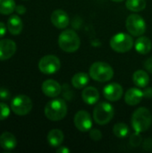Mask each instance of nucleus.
Instances as JSON below:
<instances>
[{
    "instance_id": "nucleus-35",
    "label": "nucleus",
    "mask_w": 152,
    "mask_h": 153,
    "mask_svg": "<svg viewBox=\"0 0 152 153\" xmlns=\"http://www.w3.org/2000/svg\"><path fill=\"white\" fill-rule=\"evenodd\" d=\"M113 2H116V3H120V2H123L124 0H112Z\"/></svg>"
},
{
    "instance_id": "nucleus-2",
    "label": "nucleus",
    "mask_w": 152,
    "mask_h": 153,
    "mask_svg": "<svg viewBox=\"0 0 152 153\" xmlns=\"http://www.w3.org/2000/svg\"><path fill=\"white\" fill-rule=\"evenodd\" d=\"M45 116L51 121H60L67 114V105L62 99H55L47 103L44 109Z\"/></svg>"
},
{
    "instance_id": "nucleus-5",
    "label": "nucleus",
    "mask_w": 152,
    "mask_h": 153,
    "mask_svg": "<svg viewBox=\"0 0 152 153\" xmlns=\"http://www.w3.org/2000/svg\"><path fill=\"white\" fill-rule=\"evenodd\" d=\"M115 108L108 102H100L96 105L93 110V119L99 126L108 124L114 117Z\"/></svg>"
},
{
    "instance_id": "nucleus-32",
    "label": "nucleus",
    "mask_w": 152,
    "mask_h": 153,
    "mask_svg": "<svg viewBox=\"0 0 152 153\" xmlns=\"http://www.w3.org/2000/svg\"><path fill=\"white\" fill-rule=\"evenodd\" d=\"M143 95H144V98H147V99L152 98V88H146V89H144Z\"/></svg>"
},
{
    "instance_id": "nucleus-1",
    "label": "nucleus",
    "mask_w": 152,
    "mask_h": 153,
    "mask_svg": "<svg viewBox=\"0 0 152 153\" xmlns=\"http://www.w3.org/2000/svg\"><path fill=\"white\" fill-rule=\"evenodd\" d=\"M132 126L136 133L146 132L151 126L152 116L150 110L144 107L136 109L132 116Z\"/></svg>"
},
{
    "instance_id": "nucleus-9",
    "label": "nucleus",
    "mask_w": 152,
    "mask_h": 153,
    "mask_svg": "<svg viewBox=\"0 0 152 153\" xmlns=\"http://www.w3.org/2000/svg\"><path fill=\"white\" fill-rule=\"evenodd\" d=\"M60 67L61 63L59 58L53 55L45 56L39 62V69L44 74H53L56 73Z\"/></svg>"
},
{
    "instance_id": "nucleus-15",
    "label": "nucleus",
    "mask_w": 152,
    "mask_h": 153,
    "mask_svg": "<svg viewBox=\"0 0 152 153\" xmlns=\"http://www.w3.org/2000/svg\"><path fill=\"white\" fill-rule=\"evenodd\" d=\"M144 98L143 91L137 88H131L129 89L125 95V100L127 105L130 106H136L138 105L142 99Z\"/></svg>"
},
{
    "instance_id": "nucleus-22",
    "label": "nucleus",
    "mask_w": 152,
    "mask_h": 153,
    "mask_svg": "<svg viewBox=\"0 0 152 153\" xmlns=\"http://www.w3.org/2000/svg\"><path fill=\"white\" fill-rule=\"evenodd\" d=\"M90 78L86 73H77L72 78V84L75 89H83L89 83Z\"/></svg>"
},
{
    "instance_id": "nucleus-24",
    "label": "nucleus",
    "mask_w": 152,
    "mask_h": 153,
    "mask_svg": "<svg viewBox=\"0 0 152 153\" xmlns=\"http://www.w3.org/2000/svg\"><path fill=\"white\" fill-rule=\"evenodd\" d=\"M14 0H0V13L8 15L15 11Z\"/></svg>"
},
{
    "instance_id": "nucleus-6",
    "label": "nucleus",
    "mask_w": 152,
    "mask_h": 153,
    "mask_svg": "<svg viewBox=\"0 0 152 153\" xmlns=\"http://www.w3.org/2000/svg\"><path fill=\"white\" fill-rule=\"evenodd\" d=\"M110 47L117 53H126L133 47V39L129 34L117 33L111 38Z\"/></svg>"
},
{
    "instance_id": "nucleus-10",
    "label": "nucleus",
    "mask_w": 152,
    "mask_h": 153,
    "mask_svg": "<svg viewBox=\"0 0 152 153\" xmlns=\"http://www.w3.org/2000/svg\"><path fill=\"white\" fill-rule=\"evenodd\" d=\"M73 123L75 127L82 133L89 132L92 127V118L85 110H80L75 114Z\"/></svg>"
},
{
    "instance_id": "nucleus-16",
    "label": "nucleus",
    "mask_w": 152,
    "mask_h": 153,
    "mask_svg": "<svg viewBox=\"0 0 152 153\" xmlns=\"http://www.w3.org/2000/svg\"><path fill=\"white\" fill-rule=\"evenodd\" d=\"M99 97H100L99 92L95 87L90 86V87L83 88V91L82 93V98L86 104L94 105V104L98 103V101L99 100Z\"/></svg>"
},
{
    "instance_id": "nucleus-20",
    "label": "nucleus",
    "mask_w": 152,
    "mask_h": 153,
    "mask_svg": "<svg viewBox=\"0 0 152 153\" xmlns=\"http://www.w3.org/2000/svg\"><path fill=\"white\" fill-rule=\"evenodd\" d=\"M135 50L141 55H146L150 53L152 48L151 40L148 37H140L137 39L134 44Z\"/></svg>"
},
{
    "instance_id": "nucleus-14",
    "label": "nucleus",
    "mask_w": 152,
    "mask_h": 153,
    "mask_svg": "<svg viewBox=\"0 0 152 153\" xmlns=\"http://www.w3.org/2000/svg\"><path fill=\"white\" fill-rule=\"evenodd\" d=\"M41 90L43 93L49 98H56L61 93V85L55 80L49 79L42 83Z\"/></svg>"
},
{
    "instance_id": "nucleus-33",
    "label": "nucleus",
    "mask_w": 152,
    "mask_h": 153,
    "mask_svg": "<svg viewBox=\"0 0 152 153\" xmlns=\"http://www.w3.org/2000/svg\"><path fill=\"white\" fill-rule=\"evenodd\" d=\"M15 11L19 14H23V13H26V8L23 5H18V6L15 7Z\"/></svg>"
},
{
    "instance_id": "nucleus-25",
    "label": "nucleus",
    "mask_w": 152,
    "mask_h": 153,
    "mask_svg": "<svg viewBox=\"0 0 152 153\" xmlns=\"http://www.w3.org/2000/svg\"><path fill=\"white\" fill-rule=\"evenodd\" d=\"M113 133L118 138H125L129 134V127L125 123H117L113 127Z\"/></svg>"
},
{
    "instance_id": "nucleus-31",
    "label": "nucleus",
    "mask_w": 152,
    "mask_h": 153,
    "mask_svg": "<svg viewBox=\"0 0 152 153\" xmlns=\"http://www.w3.org/2000/svg\"><path fill=\"white\" fill-rule=\"evenodd\" d=\"M6 30H7V26H5V24L4 22H0V39L5 35Z\"/></svg>"
},
{
    "instance_id": "nucleus-12",
    "label": "nucleus",
    "mask_w": 152,
    "mask_h": 153,
    "mask_svg": "<svg viewBox=\"0 0 152 153\" xmlns=\"http://www.w3.org/2000/svg\"><path fill=\"white\" fill-rule=\"evenodd\" d=\"M16 52V44L12 39H0V60L11 58Z\"/></svg>"
},
{
    "instance_id": "nucleus-29",
    "label": "nucleus",
    "mask_w": 152,
    "mask_h": 153,
    "mask_svg": "<svg viewBox=\"0 0 152 153\" xmlns=\"http://www.w3.org/2000/svg\"><path fill=\"white\" fill-rule=\"evenodd\" d=\"M10 98V92L5 88H0V100H7Z\"/></svg>"
},
{
    "instance_id": "nucleus-8",
    "label": "nucleus",
    "mask_w": 152,
    "mask_h": 153,
    "mask_svg": "<svg viewBox=\"0 0 152 153\" xmlns=\"http://www.w3.org/2000/svg\"><path fill=\"white\" fill-rule=\"evenodd\" d=\"M126 29L135 37L142 36L146 30V22L142 16L136 13L130 14L126 19Z\"/></svg>"
},
{
    "instance_id": "nucleus-23",
    "label": "nucleus",
    "mask_w": 152,
    "mask_h": 153,
    "mask_svg": "<svg viewBox=\"0 0 152 153\" xmlns=\"http://www.w3.org/2000/svg\"><path fill=\"white\" fill-rule=\"evenodd\" d=\"M125 6L132 12H141L146 8L145 0H127Z\"/></svg>"
},
{
    "instance_id": "nucleus-4",
    "label": "nucleus",
    "mask_w": 152,
    "mask_h": 153,
    "mask_svg": "<svg viewBox=\"0 0 152 153\" xmlns=\"http://www.w3.org/2000/svg\"><path fill=\"white\" fill-rule=\"evenodd\" d=\"M90 76L99 82H108L114 76V70L105 62H95L90 67Z\"/></svg>"
},
{
    "instance_id": "nucleus-21",
    "label": "nucleus",
    "mask_w": 152,
    "mask_h": 153,
    "mask_svg": "<svg viewBox=\"0 0 152 153\" xmlns=\"http://www.w3.org/2000/svg\"><path fill=\"white\" fill-rule=\"evenodd\" d=\"M133 81L136 86L140 88H145L150 82V76L145 71L138 70L134 72L133 75Z\"/></svg>"
},
{
    "instance_id": "nucleus-19",
    "label": "nucleus",
    "mask_w": 152,
    "mask_h": 153,
    "mask_svg": "<svg viewBox=\"0 0 152 153\" xmlns=\"http://www.w3.org/2000/svg\"><path fill=\"white\" fill-rule=\"evenodd\" d=\"M47 143L51 147H58L60 146L65 139L64 133L60 129H53L49 131L47 136Z\"/></svg>"
},
{
    "instance_id": "nucleus-27",
    "label": "nucleus",
    "mask_w": 152,
    "mask_h": 153,
    "mask_svg": "<svg viewBox=\"0 0 152 153\" xmlns=\"http://www.w3.org/2000/svg\"><path fill=\"white\" fill-rule=\"evenodd\" d=\"M90 137L93 141H99L102 138V134L99 129H90Z\"/></svg>"
},
{
    "instance_id": "nucleus-11",
    "label": "nucleus",
    "mask_w": 152,
    "mask_h": 153,
    "mask_svg": "<svg viewBox=\"0 0 152 153\" xmlns=\"http://www.w3.org/2000/svg\"><path fill=\"white\" fill-rule=\"evenodd\" d=\"M124 93L123 87L116 82H112L108 84L103 90L104 97L109 101H117L119 100Z\"/></svg>"
},
{
    "instance_id": "nucleus-17",
    "label": "nucleus",
    "mask_w": 152,
    "mask_h": 153,
    "mask_svg": "<svg viewBox=\"0 0 152 153\" xmlns=\"http://www.w3.org/2000/svg\"><path fill=\"white\" fill-rule=\"evenodd\" d=\"M0 146L4 151H12L17 146V140L13 134L4 132L0 135Z\"/></svg>"
},
{
    "instance_id": "nucleus-7",
    "label": "nucleus",
    "mask_w": 152,
    "mask_h": 153,
    "mask_svg": "<svg viewBox=\"0 0 152 153\" xmlns=\"http://www.w3.org/2000/svg\"><path fill=\"white\" fill-rule=\"evenodd\" d=\"M32 101L26 95L15 96L11 103L12 111L18 116H25L29 114L32 109Z\"/></svg>"
},
{
    "instance_id": "nucleus-3",
    "label": "nucleus",
    "mask_w": 152,
    "mask_h": 153,
    "mask_svg": "<svg viewBox=\"0 0 152 153\" xmlns=\"http://www.w3.org/2000/svg\"><path fill=\"white\" fill-rule=\"evenodd\" d=\"M58 45L60 48L66 53H73L79 49L81 39L78 34L73 30H65L58 37Z\"/></svg>"
},
{
    "instance_id": "nucleus-30",
    "label": "nucleus",
    "mask_w": 152,
    "mask_h": 153,
    "mask_svg": "<svg viewBox=\"0 0 152 153\" xmlns=\"http://www.w3.org/2000/svg\"><path fill=\"white\" fill-rule=\"evenodd\" d=\"M144 67H145V69H146L148 72H150V73H151L152 74V57L148 58V59L144 62Z\"/></svg>"
},
{
    "instance_id": "nucleus-18",
    "label": "nucleus",
    "mask_w": 152,
    "mask_h": 153,
    "mask_svg": "<svg viewBox=\"0 0 152 153\" xmlns=\"http://www.w3.org/2000/svg\"><path fill=\"white\" fill-rule=\"evenodd\" d=\"M7 30L12 35H19L23 28L22 19L17 15H12L7 21Z\"/></svg>"
},
{
    "instance_id": "nucleus-26",
    "label": "nucleus",
    "mask_w": 152,
    "mask_h": 153,
    "mask_svg": "<svg viewBox=\"0 0 152 153\" xmlns=\"http://www.w3.org/2000/svg\"><path fill=\"white\" fill-rule=\"evenodd\" d=\"M10 108L5 104L1 102L0 103V120L6 119L10 115Z\"/></svg>"
},
{
    "instance_id": "nucleus-13",
    "label": "nucleus",
    "mask_w": 152,
    "mask_h": 153,
    "mask_svg": "<svg viewBox=\"0 0 152 153\" xmlns=\"http://www.w3.org/2000/svg\"><path fill=\"white\" fill-rule=\"evenodd\" d=\"M52 24L58 29H65L69 25V16L67 13L62 9H56L51 13L50 17Z\"/></svg>"
},
{
    "instance_id": "nucleus-28",
    "label": "nucleus",
    "mask_w": 152,
    "mask_h": 153,
    "mask_svg": "<svg viewBox=\"0 0 152 153\" xmlns=\"http://www.w3.org/2000/svg\"><path fill=\"white\" fill-rule=\"evenodd\" d=\"M130 143L133 145V146H139L140 143H141V136L139 134V133H136L134 134H133L131 136V139H130Z\"/></svg>"
},
{
    "instance_id": "nucleus-34",
    "label": "nucleus",
    "mask_w": 152,
    "mask_h": 153,
    "mask_svg": "<svg viewBox=\"0 0 152 153\" xmlns=\"http://www.w3.org/2000/svg\"><path fill=\"white\" fill-rule=\"evenodd\" d=\"M56 152L57 153H69L70 152V150L65 147V146H60L57 150H56Z\"/></svg>"
}]
</instances>
